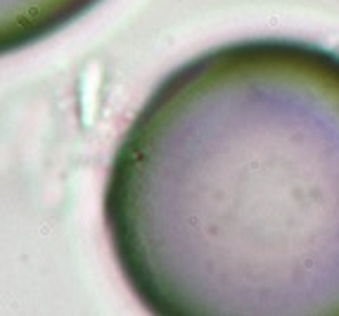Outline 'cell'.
<instances>
[{"label": "cell", "instance_id": "6da1fadb", "mask_svg": "<svg viewBox=\"0 0 339 316\" xmlns=\"http://www.w3.org/2000/svg\"><path fill=\"white\" fill-rule=\"evenodd\" d=\"M102 214L157 316H339V53L247 38L157 83Z\"/></svg>", "mask_w": 339, "mask_h": 316}]
</instances>
